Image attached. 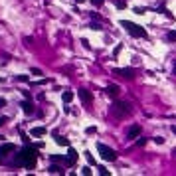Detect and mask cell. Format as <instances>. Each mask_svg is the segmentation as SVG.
I'll return each instance as SVG.
<instances>
[{"label": "cell", "mask_w": 176, "mask_h": 176, "mask_svg": "<svg viewBox=\"0 0 176 176\" xmlns=\"http://www.w3.org/2000/svg\"><path fill=\"white\" fill-rule=\"evenodd\" d=\"M77 95H79V99H81V101H83L85 105H89V103L93 101V95H91L89 91H87V89H79Z\"/></svg>", "instance_id": "6"}, {"label": "cell", "mask_w": 176, "mask_h": 176, "mask_svg": "<svg viewBox=\"0 0 176 176\" xmlns=\"http://www.w3.org/2000/svg\"><path fill=\"white\" fill-rule=\"evenodd\" d=\"M75 160H77V152L69 146L67 149V166H71V164H75Z\"/></svg>", "instance_id": "10"}, {"label": "cell", "mask_w": 176, "mask_h": 176, "mask_svg": "<svg viewBox=\"0 0 176 176\" xmlns=\"http://www.w3.org/2000/svg\"><path fill=\"white\" fill-rule=\"evenodd\" d=\"M166 40H168V42H176V30H172V32L166 34Z\"/></svg>", "instance_id": "17"}, {"label": "cell", "mask_w": 176, "mask_h": 176, "mask_svg": "<svg viewBox=\"0 0 176 176\" xmlns=\"http://www.w3.org/2000/svg\"><path fill=\"white\" fill-rule=\"evenodd\" d=\"M172 75H176V61H174V65H172Z\"/></svg>", "instance_id": "33"}, {"label": "cell", "mask_w": 176, "mask_h": 176, "mask_svg": "<svg viewBox=\"0 0 176 176\" xmlns=\"http://www.w3.org/2000/svg\"><path fill=\"white\" fill-rule=\"evenodd\" d=\"M46 133H48L46 127H34V129L30 131V135H32V137H44Z\"/></svg>", "instance_id": "12"}, {"label": "cell", "mask_w": 176, "mask_h": 176, "mask_svg": "<svg viewBox=\"0 0 176 176\" xmlns=\"http://www.w3.org/2000/svg\"><path fill=\"white\" fill-rule=\"evenodd\" d=\"M91 20H101V16L97 12H91Z\"/></svg>", "instance_id": "27"}, {"label": "cell", "mask_w": 176, "mask_h": 176, "mask_svg": "<svg viewBox=\"0 0 176 176\" xmlns=\"http://www.w3.org/2000/svg\"><path fill=\"white\" fill-rule=\"evenodd\" d=\"M73 95H75L73 91H63V95H61V97H63V101H65V103H69V101L73 99Z\"/></svg>", "instance_id": "16"}, {"label": "cell", "mask_w": 176, "mask_h": 176, "mask_svg": "<svg viewBox=\"0 0 176 176\" xmlns=\"http://www.w3.org/2000/svg\"><path fill=\"white\" fill-rule=\"evenodd\" d=\"M4 105H6V99H2V97H0V109H2Z\"/></svg>", "instance_id": "31"}, {"label": "cell", "mask_w": 176, "mask_h": 176, "mask_svg": "<svg viewBox=\"0 0 176 176\" xmlns=\"http://www.w3.org/2000/svg\"><path fill=\"white\" fill-rule=\"evenodd\" d=\"M144 12H146V8H141V6L135 8V14H144Z\"/></svg>", "instance_id": "25"}, {"label": "cell", "mask_w": 176, "mask_h": 176, "mask_svg": "<svg viewBox=\"0 0 176 176\" xmlns=\"http://www.w3.org/2000/svg\"><path fill=\"white\" fill-rule=\"evenodd\" d=\"M2 141H4V137H2V135H0V143H2Z\"/></svg>", "instance_id": "34"}, {"label": "cell", "mask_w": 176, "mask_h": 176, "mask_svg": "<svg viewBox=\"0 0 176 176\" xmlns=\"http://www.w3.org/2000/svg\"><path fill=\"white\" fill-rule=\"evenodd\" d=\"M36 160H38V150L36 146H24L20 150L16 158H14V166H22V168L32 170L36 166Z\"/></svg>", "instance_id": "1"}, {"label": "cell", "mask_w": 176, "mask_h": 176, "mask_svg": "<svg viewBox=\"0 0 176 176\" xmlns=\"http://www.w3.org/2000/svg\"><path fill=\"white\" fill-rule=\"evenodd\" d=\"M129 105L125 103V101H115V103L111 105V113L115 115V117H125V115H129Z\"/></svg>", "instance_id": "4"}, {"label": "cell", "mask_w": 176, "mask_h": 176, "mask_svg": "<svg viewBox=\"0 0 176 176\" xmlns=\"http://www.w3.org/2000/svg\"><path fill=\"white\" fill-rule=\"evenodd\" d=\"M32 73H34V75H42V69H38V67H34V69H32Z\"/></svg>", "instance_id": "29"}, {"label": "cell", "mask_w": 176, "mask_h": 176, "mask_svg": "<svg viewBox=\"0 0 176 176\" xmlns=\"http://www.w3.org/2000/svg\"><path fill=\"white\" fill-rule=\"evenodd\" d=\"M48 172H50V174H63L61 166H58V164H52V166L48 168Z\"/></svg>", "instance_id": "13"}, {"label": "cell", "mask_w": 176, "mask_h": 176, "mask_svg": "<svg viewBox=\"0 0 176 176\" xmlns=\"http://www.w3.org/2000/svg\"><path fill=\"white\" fill-rule=\"evenodd\" d=\"M18 81H22V83H26V81H30V77H28V75H18Z\"/></svg>", "instance_id": "23"}, {"label": "cell", "mask_w": 176, "mask_h": 176, "mask_svg": "<svg viewBox=\"0 0 176 176\" xmlns=\"http://www.w3.org/2000/svg\"><path fill=\"white\" fill-rule=\"evenodd\" d=\"M56 143L61 144V146H69V141H67V138H63V137H59L58 133H56Z\"/></svg>", "instance_id": "14"}, {"label": "cell", "mask_w": 176, "mask_h": 176, "mask_svg": "<svg viewBox=\"0 0 176 176\" xmlns=\"http://www.w3.org/2000/svg\"><path fill=\"white\" fill-rule=\"evenodd\" d=\"M119 91H121V89H119V85H115V83L107 85V89H105V93H107L109 97H117V95H119Z\"/></svg>", "instance_id": "9"}, {"label": "cell", "mask_w": 176, "mask_h": 176, "mask_svg": "<svg viewBox=\"0 0 176 176\" xmlns=\"http://www.w3.org/2000/svg\"><path fill=\"white\" fill-rule=\"evenodd\" d=\"M121 26H123L125 30L133 36V38H146V36H149L144 28L137 26V24H135V22H131V20H123V22H121Z\"/></svg>", "instance_id": "2"}, {"label": "cell", "mask_w": 176, "mask_h": 176, "mask_svg": "<svg viewBox=\"0 0 176 176\" xmlns=\"http://www.w3.org/2000/svg\"><path fill=\"white\" fill-rule=\"evenodd\" d=\"M0 162H2V158H0Z\"/></svg>", "instance_id": "36"}, {"label": "cell", "mask_w": 176, "mask_h": 176, "mask_svg": "<svg viewBox=\"0 0 176 176\" xmlns=\"http://www.w3.org/2000/svg\"><path fill=\"white\" fill-rule=\"evenodd\" d=\"M91 2H93V6H101L105 0H91Z\"/></svg>", "instance_id": "26"}, {"label": "cell", "mask_w": 176, "mask_h": 176, "mask_svg": "<svg viewBox=\"0 0 176 176\" xmlns=\"http://www.w3.org/2000/svg\"><path fill=\"white\" fill-rule=\"evenodd\" d=\"M121 50H123V44H119V46H117V48H115V52H113V53H115V56H117V53H119V52H121Z\"/></svg>", "instance_id": "28"}, {"label": "cell", "mask_w": 176, "mask_h": 176, "mask_svg": "<svg viewBox=\"0 0 176 176\" xmlns=\"http://www.w3.org/2000/svg\"><path fill=\"white\" fill-rule=\"evenodd\" d=\"M115 73H117V75H121V77H125V79H133V77H135V71H133L131 67H123V69H115Z\"/></svg>", "instance_id": "7"}, {"label": "cell", "mask_w": 176, "mask_h": 176, "mask_svg": "<svg viewBox=\"0 0 176 176\" xmlns=\"http://www.w3.org/2000/svg\"><path fill=\"white\" fill-rule=\"evenodd\" d=\"M85 157H87V162L95 166V158H93V154H89V152H85Z\"/></svg>", "instance_id": "19"}, {"label": "cell", "mask_w": 176, "mask_h": 176, "mask_svg": "<svg viewBox=\"0 0 176 176\" xmlns=\"http://www.w3.org/2000/svg\"><path fill=\"white\" fill-rule=\"evenodd\" d=\"M115 4H117L119 10H125V8H127V2H123V0H115Z\"/></svg>", "instance_id": "18"}, {"label": "cell", "mask_w": 176, "mask_h": 176, "mask_svg": "<svg viewBox=\"0 0 176 176\" xmlns=\"http://www.w3.org/2000/svg\"><path fill=\"white\" fill-rule=\"evenodd\" d=\"M99 174H101V176H107V174H109V170H107V168H105V166H99Z\"/></svg>", "instance_id": "20"}, {"label": "cell", "mask_w": 176, "mask_h": 176, "mask_svg": "<svg viewBox=\"0 0 176 176\" xmlns=\"http://www.w3.org/2000/svg\"><path fill=\"white\" fill-rule=\"evenodd\" d=\"M20 107H22V111L26 113V115H32V113H34V105H32V101H30V99H28V101H22V105H20Z\"/></svg>", "instance_id": "11"}, {"label": "cell", "mask_w": 176, "mask_h": 176, "mask_svg": "<svg viewBox=\"0 0 176 176\" xmlns=\"http://www.w3.org/2000/svg\"><path fill=\"white\" fill-rule=\"evenodd\" d=\"M6 121H8L6 117H0V125H4V123H6Z\"/></svg>", "instance_id": "32"}, {"label": "cell", "mask_w": 176, "mask_h": 176, "mask_svg": "<svg viewBox=\"0 0 176 176\" xmlns=\"http://www.w3.org/2000/svg\"><path fill=\"white\" fill-rule=\"evenodd\" d=\"M10 152H14V144L12 143L0 144V157H6V154H10Z\"/></svg>", "instance_id": "8"}, {"label": "cell", "mask_w": 176, "mask_h": 176, "mask_svg": "<svg viewBox=\"0 0 176 176\" xmlns=\"http://www.w3.org/2000/svg\"><path fill=\"white\" fill-rule=\"evenodd\" d=\"M97 150H99V154H101V158H103V160H109V162L117 160V152H115L113 149H109L107 144L99 143V144H97Z\"/></svg>", "instance_id": "3"}, {"label": "cell", "mask_w": 176, "mask_h": 176, "mask_svg": "<svg viewBox=\"0 0 176 176\" xmlns=\"http://www.w3.org/2000/svg\"><path fill=\"white\" fill-rule=\"evenodd\" d=\"M91 28H93V30H97V32H99V30H101V24H99L97 20H95V22H93V20H91Z\"/></svg>", "instance_id": "21"}, {"label": "cell", "mask_w": 176, "mask_h": 176, "mask_svg": "<svg viewBox=\"0 0 176 176\" xmlns=\"http://www.w3.org/2000/svg\"><path fill=\"white\" fill-rule=\"evenodd\" d=\"M81 172H83L85 176H89V174H91V166H83V168H81Z\"/></svg>", "instance_id": "22"}, {"label": "cell", "mask_w": 176, "mask_h": 176, "mask_svg": "<svg viewBox=\"0 0 176 176\" xmlns=\"http://www.w3.org/2000/svg\"><path fill=\"white\" fill-rule=\"evenodd\" d=\"M138 135H141V125H131L127 131V138L133 141V138H138Z\"/></svg>", "instance_id": "5"}, {"label": "cell", "mask_w": 176, "mask_h": 176, "mask_svg": "<svg viewBox=\"0 0 176 176\" xmlns=\"http://www.w3.org/2000/svg\"><path fill=\"white\" fill-rule=\"evenodd\" d=\"M95 127H87V129H85V133H87V135H95Z\"/></svg>", "instance_id": "24"}, {"label": "cell", "mask_w": 176, "mask_h": 176, "mask_svg": "<svg viewBox=\"0 0 176 176\" xmlns=\"http://www.w3.org/2000/svg\"><path fill=\"white\" fill-rule=\"evenodd\" d=\"M77 2H79V4H81V2H85V0H77Z\"/></svg>", "instance_id": "35"}, {"label": "cell", "mask_w": 176, "mask_h": 176, "mask_svg": "<svg viewBox=\"0 0 176 176\" xmlns=\"http://www.w3.org/2000/svg\"><path fill=\"white\" fill-rule=\"evenodd\" d=\"M52 162H65V164H67V157H63V154H61V157H59V154H53Z\"/></svg>", "instance_id": "15"}, {"label": "cell", "mask_w": 176, "mask_h": 176, "mask_svg": "<svg viewBox=\"0 0 176 176\" xmlns=\"http://www.w3.org/2000/svg\"><path fill=\"white\" fill-rule=\"evenodd\" d=\"M154 141H157V144H162V143H164V138H162V137H157Z\"/></svg>", "instance_id": "30"}]
</instances>
